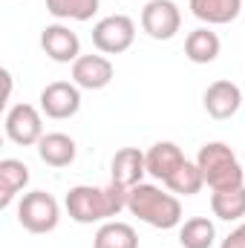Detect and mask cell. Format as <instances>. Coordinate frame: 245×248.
<instances>
[{
  "instance_id": "obj_11",
  "label": "cell",
  "mask_w": 245,
  "mask_h": 248,
  "mask_svg": "<svg viewBox=\"0 0 245 248\" xmlns=\"http://www.w3.org/2000/svg\"><path fill=\"white\" fill-rule=\"evenodd\" d=\"M116 75V66L104 55H81L72 63V84L81 90H104Z\"/></svg>"
},
{
  "instance_id": "obj_2",
  "label": "cell",
  "mask_w": 245,
  "mask_h": 248,
  "mask_svg": "<svg viewBox=\"0 0 245 248\" xmlns=\"http://www.w3.org/2000/svg\"><path fill=\"white\" fill-rule=\"evenodd\" d=\"M127 211L133 217H138L141 222H147L150 228H176L182 222V202L176 193L162 190L159 185H147L138 182L136 187L127 190Z\"/></svg>"
},
{
  "instance_id": "obj_18",
  "label": "cell",
  "mask_w": 245,
  "mask_h": 248,
  "mask_svg": "<svg viewBox=\"0 0 245 248\" xmlns=\"http://www.w3.org/2000/svg\"><path fill=\"white\" fill-rule=\"evenodd\" d=\"M92 248H138V234H136L133 225L110 219L95 231Z\"/></svg>"
},
{
  "instance_id": "obj_19",
  "label": "cell",
  "mask_w": 245,
  "mask_h": 248,
  "mask_svg": "<svg viewBox=\"0 0 245 248\" xmlns=\"http://www.w3.org/2000/svg\"><path fill=\"white\" fill-rule=\"evenodd\" d=\"M211 211L216 219L237 222L245 217V185L234 190H214L211 193Z\"/></svg>"
},
{
  "instance_id": "obj_16",
  "label": "cell",
  "mask_w": 245,
  "mask_h": 248,
  "mask_svg": "<svg viewBox=\"0 0 245 248\" xmlns=\"http://www.w3.org/2000/svg\"><path fill=\"white\" fill-rule=\"evenodd\" d=\"M219 49H222L219 35L211 32L208 26H199V29H193V32L184 38V55H187V61H193V63L216 61V58H219Z\"/></svg>"
},
{
  "instance_id": "obj_1",
  "label": "cell",
  "mask_w": 245,
  "mask_h": 248,
  "mask_svg": "<svg viewBox=\"0 0 245 248\" xmlns=\"http://www.w3.org/2000/svg\"><path fill=\"white\" fill-rule=\"evenodd\" d=\"M66 214L78 225H92V222H110L127 208V187L110 182L107 187L92 185H75L69 187L66 199Z\"/></svg>"
},
{
  "instance_id": "obj_21",
  "label": "cell",
  "mask_w": 245,
  "mask_h": 248,
  "mask_svg": "<svg viewBox=\"0 0 245 248\" xmlns=\"http://www.w3.org/2000/svg\"><path fill=\"white\" fill-rule=\"evenodd\" d=\"M101 0H46V12L58 20H92Z\"/></svg>"
},
{
  "instance_id": "obj_5",
  "label": "cell",
  "mask_w": 245,
  "mask_h": 248,
  "mask_svg": "<svg viewBox=\"0 0 245 248\" xmlns=\"http://www.w3.org/2000/svg\"><path fill=\"white\" fill-rule=\"evenodd\" d=\"M136 41V23L127 15H107L92 26V46L101 55H122Z\"/></svg>"
},
{
  "instance_id": "obj_14",
  "label": "cell",
  "mask_w": 245,
  "mask_h": 248,
  "mask_svg": "<svg viewBox=\"0 0 245 248\" xmlns=\"http://www.w3.org/2000/svg\"><path fill=\"white\" fill-rule=\"evenodd\" d=\"M243 12V0H190V15L208 26H225L237 20Z\"/></svg>"
},
{
  "instance_id": "obj_23",
  "label": "cell",
  "mask_w": 245,
  "mask_h": 248,
  "mask_svg": "<svg viewBox=\"0 0 245 248\" xmlns=\"http://www.w3.org/2000/svg\"><path fill=\"white\" fill-rule=\"evenodd\" d=\"M219 248H245V222H240V225L222 240V246Z\"/></svg>"
},
{
  "instance_id": "obj_7",
  "label": "cell",
  "mask_w": 245,
  "mask_h": 248,
  "mask_svg": "<svg viewBox=\"0 0 245 248\" xmlns=\"http://www.w3.org/2000/svg\"><path fill=\"white\" fill-rule=\"evenodd\" d=\"M3 127H6L9 141H15L20 147H32V144H38L44 139V119H41L38 107L23 104V101L15 104V107H9Z\"/></svg>"
},
{
  "instance_id": "obj_17",
  "label": "cell",
  "mask_w": 245,
  "mask_h": 248,
  "mask_svg": "<svg viewBox=\"0 0 245 248\" xmlns=\"http://www.w3.org/2000/svg\"><path fill=\"white\" fill-rule=\"evenodd\" d=\"M26 185H29V168L20 159H3L0 162V208H9Z\"/></svg>"
},
{
  "instance_id": "obj_10",
  "label": "cell",
  "mask_w": 245,
  "mask_h": 248,
  "mask_svg": "<svg viewBox=\"0 0 245 248\" xmlns=\"http://www.w3.org/2000/svg\"><path fill=\"white\" fill-rule=\"evenodd\" d=\"M202 101H205V110H208L211 119L225 122V119L237 116V110L243 107V90H240L234 81L219 78V81H214V84L205 90V98H202Z\"/></svg>"
},
{
  "instance_id": "obj_8",
  "label": "cell",
  "mask_w": 245,
  "mask_h": 248,
  "mask_svg": "<svg viewBox=\"0 0 245 248\" xmlns=\"http://www.w3.org/2000/svg\"><path fill=\"white\" fill-rule=\"evenodd\" d=\"M81 110V87L72 81H52L41 90V113L46 119H72Z\"/></svg>"
},
{
  "instance_id": "obj_22",
  "label": "cell",
  "mask_w": 245,
  "mask_h": 248,
  "mask_svg": "<svg viewBox=\"0 0 245 248\" xmlns=\"http://www.w3.org/2000/svg\"><path fill=\"white\" fill-rule=\"evenodd\" d=\"M165 187L170 193H176V196H196L205 187V176H202V170H199L196 162H184L182 168L165 182Z\"/></svg>"
},
{
  "instance_id": "obj_4",
  "label": "cell",
  "mask_w": 245,
  "mask_h": 248,
  "mask_svg": "<svg viewBox=\"0 0 245 248\" xmlns=\"http://www.w3.org/2000/svg\"><path fill=\"white\" fill-rule=\"evenodd\" d=\"M58 219H61V205L52 193H46V190L23 193V199L17 205L20 228H26L29 234H49L58 228Z\"/></svg>"
},
{
  "instance_id": "obj_15",
  "label": "cell",
  "mask_w": 245,
  "mask_h": 248,
  "mask_svg": "<svg viewBox=\"0 0 245 248\" xmlns=\"http://www.w3.org/2000/svg\"><path fill=\"white\" fill-rule=\"evenodd\" d=\"M75 153H78V147H75L72 136H66V133H44V139L38 141V156L49 168H66V165H72Z\"/></svg>"
},
{
  "instance_id": "obj_20",
  "label": "cell",
  "mask_w": 245,
  "mask_h": 248,
  "mask_svg": "<svg viewBox=\"0 0 245 248\" xmlns=\"http://www.w3.org/2000/svg\"><path fill=\"white\" fill-rule=\"evenodd\" d=\"M216 240V228L208 217H190L179 228V243L182 248H211Z\"/></svg>"
},
{
  "instance_id": "obj_6",
  "label": "cell",
  "mask_w": 245,
  "mask_h": 248,
  "mask_svg": "<svg viewBox=\"0 0 245 248\" xmlns=\"http://www.w3.org/2000/svg\"><path fill=\"white\" fill-rule=\"evenodd\" d=\"M141 29L153 41H170L182 29V12L173 0H147L141 9Z\"/></svg>"
},
{
  "instance_id": "obj_12",
  "label": "cell",
  "mask_w": 245,
  "mask_h": 248,
  "mask_svg": "<svg viewBox=\"0 0 245 248\" xmlns=\"http://www.w3.org/2000/svg\"><path fill=\"white\" fill-rule=\"evenodd\" d=\"M144 173H147V159L138 147H122L110 162V182L127 187V190L138 185Z\"/></svg>"
},
{
  "instance_id": "obj_13",
  "label": "cell",
  "mask_w": 245,
  "mask_h": 248,
  "mask_svg": "<svg viewBox=\"0 0 245 248\" xmlns=\"http://www.w3.org/2000/svg\"><path fill=\"white\" fill-rule=\"evenodd\" d=\"M144 159H147V173H150L153 179H162V182H168L184 162H187L184 153H182V147L173 144V141H156V144L144 153Z\"/></svg>"
},
{
  "instance_id": "obj_3",
  "label": "cell",
  "mask_w": 245,
  "mask_h": 248,
  "mask_svg": "<svg viewBox=\"0 0 245 248\" xmlns=\"http://www.w3.org/2000/svg\"><path fill=\"white\" fill-rule=\"evenodd\" d=\"M196 165L205 176V185L211 190H234L245 185V170L237 153L225 141H208L199 147Z\"/></svg>"
},
{
  "instance_id": "obj_9",
  "label": "cell",
  "mask_w": 245,
  "mask_h": 248,
  "mask_svg": "<svg viewBox=\"0 0 245 248\" xmlns=\"http://www.w3.org/2000/svg\"><path fill=\"white\" fill-rule=\"evenodd\" d=\"M41 49L55 63H75L81 58V41L63 23H49L41 29Z\"/></svg>"
}]
</instances>
